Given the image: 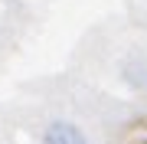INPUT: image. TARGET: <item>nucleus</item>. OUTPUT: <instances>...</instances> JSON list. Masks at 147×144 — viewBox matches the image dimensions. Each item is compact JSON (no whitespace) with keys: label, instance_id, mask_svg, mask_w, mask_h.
I'll use <instances>...</instances> for the list:
<instances>
[{"label":"nucleus","instance_id":"nucleus-2","mask_svg":"<svg viewBox=\"0 0 147 144\" xmlns=\"http://www.w3.org/2000/svg\"><path fill=\"white\" fill-rule=\"evenodd\" d=\"M144 144H147V141H144Z\"/></svg>","mask_w":147,"mask_h":144},{"label":"nucleus","instance_id":"nucleus-1","mask_svg":"<svg viewBox=\"0 0 147 144\" xmlns=\"http://www.w3.org/2000/svg\"><path fill=\"white\" fill-rule=\"evenodd\" d=\"M42 144H85V134L69 121H53L42 134Z\"/></svg>","mask_w":147,"mask_h":144}]
</instances>
